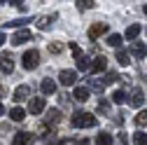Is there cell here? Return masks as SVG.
Returning <instances> with one entry per match:
<instances>
[{"label": "cell", "mask_w": 147, "mask_h": 145, "mask_svg": "<svg viewBox=\"0 0 147 145\" xmlns=\"http://www.w3.org/2000/svg\"><path fill=\"white\" fill-rule=\"evenodd\" d=\"M70 124L75 126V129H89V126L98 124V117H94L91 112H84V110H77L75 115L70 117Z\"/></svg>", "instance_id": "obj_1"}, {"label": "cell", "mask_w": 147, "mask_h": 145, "mask_svg": "<svg viewBox=\"0 0 147 145\" xmlns=\"http://www.w3.org/2000/svg\"><path fill=\"white\" fill-rule=\"evenodd\" d=\"M38 66H40V51L38 49H28L24 54V68L26 70H35Z\"/></svg>", "instance_id": "obj_2"}, {"label": "cell", "mask_w": 147, "mask_h": 145, "mask_svg": "<svg viewBox=\"0 0 147 145\" xmlns=\"http://www.w3.org/2000/svg\"><path fill=\"white\" fill-rule=\"evenodd\" d=\"M117 80H119V75H117V72H107L105 77H96L94 82H91V87H94L96 91H103L107 84H112V82H117Z\"/></svg>", "instance_id": "obj_3"}, {"label": "cell", "mask_w": 147, "mask_h": 145, "mask_svg": "<svg viewBox=\"0 0 147 145\" xmlns=\"http://www.w3.org/2000/svg\"><path fill=\"white\" fill-rule=\"evenodd\" d=\"M0 70H3L5 75L14 72V56H12V51H3V56H0Z\"/></svg>", "instance_id": "obj_4"}, {"label": "cell", "mask_w": 147, "mask_h": 145, "mask_svg": "<svg viewBox=\"0 0 147 145\" xmlns=\"http://www.w3.org/2000/svg\"><path fill=\"white\" fill-rule=\"evenodd\" d=\"M59 80H61L63 87H72V84L77 82V72L75 70H61L59 72Z\"/></svg>", "instance_id": "obj_5"}, {"label": "cell", "mask_w": 147, "mask_h": 145, "mask_svg": "<svg viewBox=\"0 0 147 145\" xmlns=\"http://www.w3.org/2000/svg\"><path fill=\"white\" fill-rule=\"evenodd\" d=\"M45 105H47V101H45L42 96H38V98H30L28 110H30V115H40V112L45 110Z\"/></svg>", "instance_id": "obj_6"}, {"label": "cell", "mask_w": 147, "mask_h": 145, "mask_svg": "<svg viewBox=\"0 0 147 145\" xmlns=\"http://www.w3.org/2000/svg\"><path fill=\"white\" fill-rule=\"evenodd\" d=\"M28 96H30V87H28V84H21V87H16V89H14V94H12V98H14L16 103L26 101Z\"/></svg>", "instance_id": "obj_7"}, {"label": "cell", "mask_w": 147, "mask_h": 145, "mask_svg": "<svg viewBox=\"0 0 147 145\" xmlns=\"http://www.w3.org/2000/svg\"><path fill=\"white\" fill-rule=\"evenodd\" d=\"M33 133H28V131H19V133H14V138H12V145H28V143H33Z\"/></svg>", "instance_id": "obj_8"}, {"label": "cell", "mask_w": 147, "mask_h": 145, "mask_svg": "<svg viewBox=\"0 0 147 145\" xmlns=\"http://www.w3.org/2000/svg\"><path fill=\"white\" fill-rule=\"evenodd\" d=\"M105 30H107V24H94L89 28V40H98Z\"/></svg>", "instance_id": "obj_9"}, {"label": "cell", "mask_w": 147, "mask_h": 145, "mask_svg": "<svg viewBox=\"0 0 147 145\" xmlns=\"http://www.w3.org/2000/svg\"><path fill=\"white\" fill-rule=\"evenodd\" d=\"M30 38H33L30 30H19V33L12 35V45H24V42H28Z\"/></svg>", "instance_id": "obj_10"}, {"label": "cell", "mask_w": 147, "mask_h": 145, "mask_svg": "<svg viewBox=\"0 0 147 145\" xmlns=\"http://www.w3.org/2000/svg\"><path fill=\"white\" fill-rule=\"evenodd\" d=\"M89 96H91V91H89L86 87H77V89H75V94H72V98L80 101V103H86V101H89Z\"/></svg>", "instance_id": "obj_11"}, {"label": "cell", "mask_w": 147, "mask_h": 145, "mask_svg": "<svg viewBox=\"0 0 147 145\" xmlns=\"http://www.w3.org/2000/svg\"><path fill=\"white\" fill-rule=\"evenodd\" d=\"M131 54H133L136 59L142 61V59H145V54H147V47H145L142 42H133V45H131Z\"/></svg>", "instance_id": "obj_12"}, {"label": "cell", "mask_w": 147, "mask_h": 145, "mask_svg": "<svg viewBox=\"0 0 147 145\" xmlns=\"http://www.w3.org/2000/svg\"><path fill=\"white\" fill-rule=\"evenodd\" d=\"M45 122H47V124H59V122H61V110H56V108L47 110V115H45Z\"/></svg>", "instance_id": "obj_13"}, {"label": "cell", "mask_w": 147, "mask_h": 145, "mask_svg": "<svg viewBox=\"0 0 147 145\" xmlns=\"http://www.w3.org/2000/svg\"><path fill=\"white\" fill-rule=\"evenodd\" d=\"M142 101H145V91L138 87V89H133V96H131V105L133 108H140L142 105Z\"/></svg>", "instance_id": "obj_14"}, {"label": "cell", "mask_w": 147, "mask_h": 145, "mask_svg": "<svg viewBox=\"0 0 147 145\" xmlns=\"http://www.w3.org/2000/svg\"><path fill=\"white\" fill-rule=\"evenodd\" d=\"M40 89H42V94H45V96H47V94H56V82L47 77V80H42Z\"/></svg>", "instance_id": "obj_15"}, {"label": "cell", "mask_w": 147, "mask_h": 145, "mask_svg": "<svg viewBox=\"0 0 147 145\" xmlns=\"http://www.w3.org/2000/svg\"><path fill=\"white\" fill-rule=\"evenodd\" d=\"M140 30H142V28H140V24H133V26H128V28H126L124 38H126V40H136L138 35H140Z\"/></svg>", "instance_id": "obj_16"}, {"label": "cell", "mask_w": 147, "mask_h": 145, "mask_svg": "<svg viewBox=\"0 0 147 145\" xmlns=\"http://www.w3.org/2000/svg\"><path fill=\"white\" fill-rule=\"evenodd\" d=\"M9 117H12V122H24L26 119V110H21V108H12Z\"/></svg>", "instance_id": "obj_17"}, {"label": "cell", "mask_w": 147, "mask_h": 145, "mask_svg": "<svg viewBox=\"0 0 147 145\" xmlns=\"http://www.w3.org/2000/svg\"><path fill=\"white\" fill-rule=\"evenodd\" d=\"M91 66H94V63H91V59L84 56V54L77 59V70H91Z\"/></svg>", "instance_id": "obj_18"}, {"label": "cell", "mask_w": 147, "mask_h": 145, "mask_svg": "<svg viewBox=\"0 0 147 145\" xmlns=\"http://www.w3.org/2000/svg\"><path fill=\"white\" fill-rule=\"evenodd\" d=\"M105 66H107V59H105V56H98V59L94 61V66H91V70H94V72H103Z\"/></svg>", "instance_id": "obj_19"}, {"label": "cell", "mask_w": 147, "mask_h": 145, "mask_svg": "<svg viewBox=\"0 0 147 145\" xmlns=\"http://www.w3.org/2000/svg\"><path fill=\"white\" fill-rule=\"evenodd\" d=\"M96 145H112V136L105 133V131H100V133L96 136Z\"/></svg>", "instance_id": "obj_20"}, {"label": "cell", "mask_w": 147, "mask_h": 145, "mask_svg": "<svg viewBox=\"0 0 147 145\" xmlns=\"http://www.w3.org/2000/svg\"><path fill=\"white\" fill-rule=\"evenodd\" d=\"M54 19H56V14H54V16H40V19H38V28H40V30H45V28H49Z\"/></svg>", "instance_id": "obj_21"}, {"label": "cell", "mask_w": 147, "mask_h": 145, "mask_svg": "<svg viewBox=\"0 0 147 145\" xmlns=\"http://www.w3.org/2000/svg\"><path fill=\"white\" fill-rule=\"evenodd\" d=\"M117 61H119V66H128L131 63V56H128V51H121V49H117Z\"/></svg>", "instance_id": "obj_22"}, {"label": "cell", "mask_w": 147, "mask_h": 145, "mask_svg": "<svg viewBox=\"0 0 147 145\" xmlns=\"http://www.w3.org/2000/svg\"><path fill=\"white\" fill-rule=\"evenodd\" d=\"M133 143L136 145H147V133L145 131H136L133 133Z\"/></svg>", "instance_id": "obj_23"}, {"label": "cell", "mask_w": 147, "mask_h": 145, "mask_svg": "<svg viewBox=\"0 0 147 145\" xmlns=\"http://www.w3.org/2000/svg\"><path fill=\"white\" fill-rule=\"evenodd\" d=\"M126 98H128V96H126V91H124V89H117V91L112 94V101H115V103H124Z\"/></svg>", "instance_id": "obj_24"}, {"label": "cell", "mask_w": 147, "mask_h": 145, "mask_svg": "<svg viewBox=\"0 0 147 145\" xmlns=\"http://www.w3.org/2000/svg\"><path fill=\"white\" fill-rule=\"evenodd\" d=\"M136 124H138V126H147V110H140V112L136 115Z\"/></svg>", "instance_id": "obj_25"}, {"label": "cell", "mask_w": 147, "mask_h": 145, "mask_svg": "<svg viewBox=\"0 0 147 145\" xmlns=\"http://www.w3.org/2000/svg\"><path fill=\"white\" fill-rule=\"evenodd\" d=\"M107 45H110V47H119V45H121V35H117V33L110 35V38H107Z\"/></svg>", "instance_id": "obj_26"}, {"label": "cell", "mask_w": 147, "mask_h": 145, "mask_svg": "<svg viewBox=\"0 0 147 145\" xmlns=\"http://www.w3.org/2000/svg\"><path fill=\"white\" fill-rule=\"evenodd\" d=\"M24 24H28V19H14V21H9V24H5L7 28H21Z\"/></svg>", "instance_id": "obj_27"}, {"label": "cell", "mask_w": 147, "mask_h": 145, "mask_svg": "<svg viewBox=\"0 0 147 145\" xmlns=\"http://www.w3.org/2000/svg\"><path fill=\"white\" fill-rule=\"evenodd\" d=\"M49 51H51V54H61V51H63V45H61V42H51V45H49Z\"/></svg>", "instance_id": "obj_28"}, {"label": "cell", "mask_w": 147, "mask_h": 145, "mask_svg": "<svg viewBox=\"0 0 147 145\" xmlns=\"http://www.w3.org/2000/svg\"><path fill=\"white\" fill-rule=\"evenodd\" d=\"M77 5V9H89V7H96V3H94V0H89V3H82V0H80V3H75Z\"/></svg>", "instance_id": "obj_29"}, {"label": "cell", "mask_w": 147, "mask_h": 145, "mask_svg": "<svg viewBox=\"0 0 147 145\" xmlns=\"http://www.w3.org/2000/svg\"><path fill=\"white\" fill-rule=\"evenodd\" d=\"M98 112H110V103L107 101H100L98 103Z\"/></svg>", "instance_id": "obj_30"}, {"label": "cell", "mask_w": 147, "mask_h": 145, "mask_svg": "<svg viewBox=\"0 0 147 145\" xmlns=\"http://www.w3.org/2000/svg\"><path fill=\"white\" fill-rule=\"evenodd\" d=\"M47 145H63V140H59V138H47Z\"/></svg>", "instance_id": "obj_31"}, {"label": "cell", "mask_w": 147, "mask_h": 145, "mask_svg": "<svg viewBox=\"0 0 147 145\" xmlns=\"http://www.w3.org/2000/svg\"><path fill=\"white\" fill-rule=\"evenodd\" d=\"M119 143H121V145H126V143H128V138H126V133H124V131L119 133Z\"/></svg>", "instance_id": "obj_32"}, {"label": "cell", "mask_w": 147, "mask_h": 145, "mask_svg": "<svg viewBox=\"0 0 147 145\" xmlns=\"http://www.w3.org/2000/svg\"><path fill=\"white\" fill-rule=\"evenodd\" d=\"M75 145H89V138H82V140H75Z\"/></svg>", "instance_id": "obj_33"}, {"label": "cell", "mask_w": 147, "mask_h": 145, "mask_svg": "<svg viewBox=\"0 0 147 145\" xmlns=\"http://www.w3.org/2000/svg\"><path fill=\"white\" fill-rule=\"evenodd\" d=\"M7 42V38H5V33H0V45H5Z\"/></svg>", "instance_id": "obj_34"}, {"label": "cell", "mask_w": 147, "mask_h": 145, "mask_svg": "<svg viewBox=\"0 0 147 145\" xmlns=\"http://www.w3.org/2000/svg\"><path fill=\"white\" fill-rule=\"evenodd\" d=\"M3 112H5V108H3V103H0V115H3Z\"/></svg>", "instance_id": "obj_35"}, {"label": "cell", "mask_w": 147, "mask_h": 145, "mask_svg": "<svg viewBox=\"0 0 147 145\" xmlns=\"http://www.w3.org/2000/svg\"><path fill=\"white\" fill-rule=\"evenodd\" d=\"M145 14H147V5H145Z\"/></svg>", "instance_id": "obj_36"}]
</instances>
